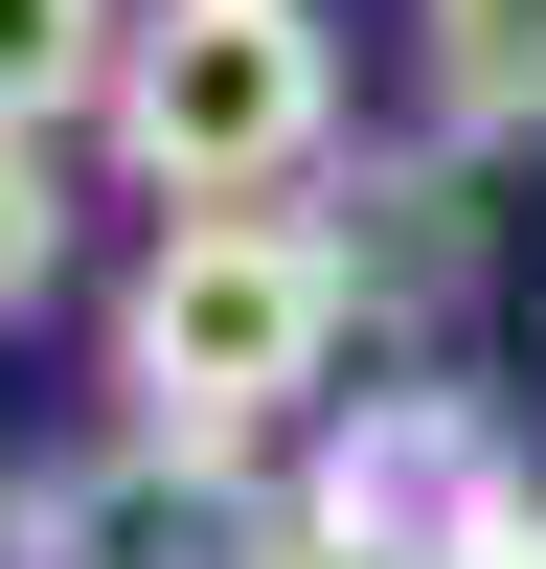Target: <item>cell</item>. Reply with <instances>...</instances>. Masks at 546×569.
<instances>
[{
  "instance_id": "6da1fadb",
  "label": "cell",
  "mask_w": 546,
  "mask_h": 569,
  "mask_svg": "<svg viewBox=\"0 0 546 569\" xmlns=\"http://www.w3.org/2000/svg\"><path fill=\"white\" fill-rule=\"evenodd\" d=\"M318 365H342V228L318 206H182L114 297V388L182 456H251L273 410H318Z\"/></svg>"
},
{
  "instance_id": "7a4b0ae2",
  "label": "cell",
  "mask_w": 546,
  "mask_h": 569,
  "mask_svg": "<svg viewBox=\"0 0 546 569\" xmlns=\"http://www.w3.org/2000/svg\"><path fill=\"white\" fill-rule=\"evenodd\" d=\"M318 114H342V69H318V0H160V23L114 46V160L182 206H296Z\"/></svg>"
},
{
  "instance_id": "3957f363",
  "label": "cell",
  "mask_w": 546,
  "mask_h": 569,
  "mask_svg": "<svg viewBox=\"0 0 546 569\" xmlns=\"http://www.w3.org/2000/svg\"><path fill=\"white\" fill-rule=\"evenodd\" d=\"M0 547L23 569H251L273 501L228 479V456H182V433H114V456H69V479L0 501Z\"/></svg>"
},
{
  "instance_id": "277c9868",
  "label": "cell",
  "mask_w": 546,
  "mask_h": 569,
  "mask_svg": "<svg viewBox=\"0 0 546 569\" xmlns=\"http://www.w3.org/2000/svg\"><path fill=\"white\" fill-rule=\"evenodd\" d=\"M114 0H0V137H69V114H114Z\"/></svg>"
},
{
  "instance_id": "5b68a950",
  "label": "cell",
  "mask_w": 546,
  "mask_h": 569,
  "mask_svg": "<svg viewBox=\"0 0 546 569\" xmlns=\"http://www.w3.org/2000/svg\"><path fill=\"white\" fill-rule=\"evenodd\" d=\"M364 273H387V297H455V273H478V228H455V182L433 160H364V228H342V297Z\"/></svg>"
},
{
  "instance_id": "8992f818",
  "label": "cell",
  "mask_w": 546,
  "mask_h": 569,
  "mask_svg": "<svg viewBox=\"0 0 546 569\" xmlns=\"http://www.w3.org/2000/svg\"><path fill=\"white\" fill-rule=\"evenodd\" d=\"M433 91H455V137H524L546 114V0H433Z\"/></svg>"
},
{
  "instance_id": "52a82bcc",
  "label": "cell",
  "mask_w": 546,
  "mask_h": 569,
  "mask_svg": "<svg viewBox=\"0 0 546 569\" xmlns=\"http://www.w3.org/2000/svg\"><path fill=\"white\" fill-rule=\"evenodd\" d=\"M46 251H69V206H46V137H0V319L46 297Z\"/></svg>"
},
{
  "instance_id": "ba28073f",
  "label": "cell",
  "mask_w": 546,
  "mask_h": 569,
  "mask_svg": "<svg viewBox=\"0 0 546 569\" xmlns=\"http://www.w3.org/2000/svg\"><path fill=\"white\" fill-rule=\"evenodd\" d=\"M455 569H546V501H501V525H478V547H455Z\"/></svg>"
}]
</instances>
